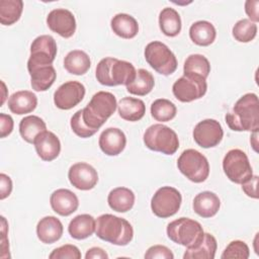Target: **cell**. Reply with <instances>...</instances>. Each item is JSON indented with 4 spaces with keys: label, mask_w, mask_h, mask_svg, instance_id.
Segmentation results:
<instances>
[{
    "label": "cell",
    "mask_w": 259,
    "mask_h": 259,
    "mask_svg": "<svg viewBox=\"0 0 259 259\" xmlns=\"http://www.w3.org/2000/svg\"><path fill=\"white\" fill-rule=\"evenodd\" d=\"M63 224L54 215L40 219L36 225V235L44 244H53L59 241L63 235Z\"/></svg>",
    "instance_id": "19"
},
{
    "label": "cell",
    "mask_w": 259,
    "mask_h": 259,
    "mask_svg": "<svg viewBox=\"0 0 259 259\" xmlns=\"http://www.w3.org/2000/svg\"><path fill=\"white\" fill-rule=\"evenodd\" d=\"M37 105L36 95L28 90L14 92L8 99V108L14 114H25L32 112Z\"/></svg>",
    "instance_id": "22"
},
{
    "label": "cell",
    "mask_w": 259,
    "mask_h": 259,
    "mask_svg": "<svg viewBox=\"0 0 259 259\" xmlns=\"http://www.w3.org/2000/svg\"><path fill=\"white\" fill-rule=\"evenodd\" d=\"M136 74V68L132 63L111 57L100 60L95 71L97 81L101 85L109 87L127 86L135 80Z\"/></svg>",
    "instance_id": "3"
},
{
    "label": "cell",
    "mask_w": 259,
    "mask_h": 259,
    "mask_svg": "<svg viewBox=\"0 0 259 259\" xmlns=\"http://www.w3.org/2000/svg\"><path fill=\"white\" fill-rule=\"evenodd\" d=\"M116 107V98L112 93L98 91L83 109L71 117V128L80 138H90L114 113Z\"/></svg>",
    "instance_id": "1"
},
{
    "label": "cell",
    "mask_w": 259,
    "mask_h": 259,
    "mask_svg": "<svg viewBox=\"0 0 259 259\" xmlns=\"http://www.w3.org/2000/svg\"><path fill=\"white\" fill-rule=\"evenodd\" d=\"M181 202V193L176 188L162 186L151 199V209L156 217L166 219L174 215L179 210Z\"/></svg>",
    "instance_id": "10"
},
{
    "label": "cell",
    "mask_w": 259,
    "mask_h": 259,
    "mask_svg": "<svg viewBox=\"0 0 259 259\" xmlns=\"http://www.w3.org/2000/svg\"><path fill=\"white\" fill-rule=\"evenodd\" d=\"M258 6H259L258 0H247L245 2V12L249 16L250 20L255 23L259 21Z\"/></svg>",
    "instance_id": "43"
},
{
    "label": "cell",
    "mask_w": 259,
    "mask_h": 259,
    "mask_svg": "<svg viewBox=\"0 0 259 259\" xmlns=\"http://www.w3.org/2000/svg\"><path fill=\"white\" fill-rule=\"evenodd\" d=\"M159 26L161 31L170 37L178 35L181 31V18L179 13L171 7H165L159 14Z\"/></svg>",
    "instance_id": "30"
},
{
    "label": "cell",
    "mask_w": 259,
    "mask_h": 259,
    "mask_svg": "<svg viewBox=\"0 0 259 259\" xmlns=\"http://www.w3.org/2000/svg\"><path fill=\"white\" fill-rule=\"evenodd\" d=\"M178 170L190 181L201 183L209 175V164L204 155L194 149L184 150L177 160Z\"/></svg>",
    "instance_id": "6"
},
{
    "label": "cell",
    "mask_w": 259,
    "mask_h": 259,
    "mask_svg": "<svg viewBox=\"0 0 259 259\" xmlns=\"http://www.w3.org/2000/svg\"><path fill=\"white\" fill-rule=\"evenodd\" d=\"M135 193L127 187L113 188L107 196V202L111 209L117 212H126L135 204Z\"/></svg>",
    "instance_id": "26"
},
{
    "label": "cell",
    "mask_w": 259,
    "mask_h": 259,
    "mask_svg": "<svg viewBox=\"0 0 259 259\" xmlns=\"http://www.w3.org/2000/svg\"><path fill=\"white\" fill-rule=\"evenodd\" d=\"M91 66L90 57L81 50L69 52L64 59V67L68 73L81 76L88 72Z\"/></svg>",
    "instance_id": "29"
},
{
    "label": "cell",
    "mask_w": 259,
    "mask_h": 259,
    "mask_svg": "<svg viewBox=\"0 0 259 259\" xmlns=\"http://www.w3.org/2000/svg\"><path fill=\"white\" fill-rule=\"evenodd\" d=\"M85 86L78 81H68L62 84L54 93L55 105L63 110H69L78 105L85 96Z\"/></svg>",
    "instance_id": "13"
},
{
    "label": "cell",
    "mask_w": 259,
    "mask_h": 259,
    "mask_svg": "<svg viewBox=\"0 0 259 259\" xmlns=\"http://www.w3.org/2000/svg\"><path fill=\"white\" fill-rule=\"evenodd\" d=\"M1 84H2V90H3V96H2V99H1V106H2L4 101H5V99H6V91H7V89H6L5 83L3 81H1Z\"/></svg>",
    "instance_id": "45"
},
{
    "label": "cell",
    "mask_w": 259,
    "mask_h": 259,
    "mask_svg": "<svg viewBox=\"0 0 259 259\" xmlns=\"http://www.w3.org/2000/svg\"><path fill=\"white\" fill-rule=\"evenodd\" d=\"M95 233L99 239L116 246H125L134 238V229L130 222L110 213L97 218Z\"/></svg>",
    "instance_id": "4"
},
{
    "label": "cell",
    "mask_w": 259,
    "mask_h": 259,
    "mask_svg": "<svg viewBox=\"0 0 259 259\" xmlns=\"http://www.w3.org/2000/svg\"><path fill=\"white\" fill-rule=\"evenodd\" d=\"M14 122L12 117L6 113H0V137L5 138L13 131Z\"/></svg>",
    "instance_id": "40"
},
{
    "label": "cell",
    "mask_w": 259,
    "mask_h": 259,
    "mask_svg": "<svg viewBox=\"0 0 259 259\" xmlns=\"http://www.w3.org/2000/svg\"><path fill=\"white\" fill-rule=\"evenodd\" d=\"M176 112L177 108L175 104L169 99L159 98L156 99L151 105V115L157 121H170L176 116Z\"/></svg>",
    "instance_id": "35"
},
{
    "label": "cell",
    "mask_w": 259,
    "mask_h": 259,
    "mask_svg": "<svg viewBox=\"0 0 259 259\" xmlns=\"http://www.w3.org/2000/svg\"><path fill=\"white\" fill-rule=\"evenodd\" d=\"M232 34L239 42H249L257 34V24L247 18L240 19L233 26Z\"/></svg>",
    "instance_id": "36"
},
{
    "label": "cell",
    "mask_w": 259,
    "mask_h": 259,
    "mask_svg": "<svg viewBox=\"0 0 259 259\" xmlns=\"http://www.w3.org/2000/svg\"><path fill=\"white\" fill-rule=\"evenodd\" d=\"M228 126L235 132H258L259 103L255 93L240 97L232 110L225 116Z\"/></svg>",
    "instance_id": "2"
},
{
    "label": "cell",
    "mask_w": 259,
    "mask_h": 259,
    "mask_svg": "<svg viewBox=\"0 0 259 259\" xmlns=\"http://www.w3.org/2000/svg\"><path fill=\"white\" fill-rule=\"evenodd\" d=\"M110 26L112 31L119 37L134 38L139 32V24L135 17L126 13H118L111 18Z\"/></svg>",
    "instance_id": "25"
},
{
    "label": "cell",
    "mask_w": 259,
    "mask_h": 259,
    "mask_svg": "<svg viewBox=\"0 0 259 259\" xmlns=\"http://www.w3.org/2000/svg\"><path fill=\"white\" fill-rule=\"evenodd\" d=\"M30 75V84L34 91H47L56 81L57 73L53 65L27 67Z\"/></svg>",
    "instance_id": "21"
},
{
    "label": "cell",
    "mask_w": 259,
    "mask_h": 259,
    "mask_svg": "<svg viewBox=\"0 0 259 259\" xmlns=\"http://www.w3.org/2000/svg\"><path fill=\"white\" fill-rule=\"evenodd\" d=\"M250 256V249L248 245L240 240L232 241L224 250L221 258L222 259H248Z\"/></svg>",
    "instance_id": "37"
},
{
    "label": "cell",
    "mask_w": 259,
    "mask_h": 259,
    "mask_svg": "<svg viewBox=\"0 0 259 259\" xmlns=\"http://www.w3.org/2000/svg\"><path fill=\"white\" fill-rule=\"evenodd\" d=\"M12 180L11 178L4 174H0V199L3 200L8 197L12 191Z\"/></svg>",
    "instance_id": "42"
},
{
    "label": "cell",
    "mask_w": 259,
    "mask_h": 259,
    "mask_svg": "<svg viewBox=\"0 0 259 259\" xmlns=\"http://www.w3.org/2000/svg\"><path fill=\"white\" fill-rule=\"evenodd\" d=\"M119 116L127 121H138L146 113V105L143 100L135 97H123L117 104Z\"/></svg>",
    "instance_id": "28"
},
{
    "label": "cell",
    "mask_w": 259,
    "mask_h": 259,
    "mask_svg": "<svg viewBox=\"0 0 259 259\" xmlns=\"http://www.w3.org/2000/svg\"><path fill=\"white\" fill-rule=\"evenodd\" d=\"M210 73V64L208 60L199 54H192L187 57L183 65V74L198 75L206 79Z\"/></svg>",
    "instance_id": "34"
},
{
    "label": "cell",
    "mask_w": 259,
    "mask_h": 259,
    "mask_svg": "<svg viewBox=\"0 0 259 259\" xmlns=\"http://www.w3.org/2000/svg\"><path fill=\"white\" fill-rule=\"evenodd\" d=\"M155 80L152 73H150L146 69H139L137 71L135 80L126 86V90L131 94L145 96L153 90Z\"/></svg>",
    "instance_id": "32"
},
{
    "label": "cell",
    "mask_w": 259,
    "mask_h": 259,
    "mask_svg": "<svg viewBox=\"0 0 259 259\" xmlns=\"http://www.w3.org/2000/svg\"><path fill=\"white\" fill-rule=\"evenodd\" d=\"M147 63L159 74L168 76L177 69V59L172 51L163 42L154 40L145 48Z\"/></svg>",
    "instance_id": "8"
},
{
    "label": "cell",
    "mask_w": 259,
    "mask_h": 259,
    "mask_svg": "<svg viewBox=\"0 0 259 259\" xmlns=\"http://www.w3.org/2000/svg\"><path fill=\"white\" fill-rule=\"evenodd\" d=\"M257 185H258V176L253 175L249 180H247L242 184V190L246 193L247 196L257 199L258 198Z\"/></svg>",
    "instance_id": "41"
},
{
    "label": "cell",
    "mask_w": 259,
    "mask_h": 259,
    "mask_svg": "<svg viewBox=\"0 0 259 259\" xmlns=\"http://www.w3.org/2000/svg\"><path fill=\"white\" fill-rule=\"evenodd\" d=\"M86 259H107V253L100 247H92L85 254Z\"/></svg>",
    "instance_id": "44"
},
{
    "label": "cell",
    "mask_w": 259,
    "mask_h": 259,
    "mask_svg": "<svg viewBox=\"0 0 259 259\" xmlns=\"http://www.w3.org/2000/svg\"><path fill=\"white\" fill-rule=\"evenodd\" d=\"M192 206L199 217L207 219L217 214L221 206V200L214 192L202 191L194 197Z\"/></svg>",
    "instance_id": "23"
},
{
    "label": "cell",
    "mask_w": 259,
    "mask_h": 259,
    "mask_svg": "<svg viewBox=\"0 0 259 259\" xmlns=\"http://www.w3.org/2000/svg\"><path fill=\"white\" fill-rule=\"evenodd\" d=\"M143 140L148 149L165 155H173L179 148L177 134L172 128L162 123L149 126L144 133Z\"/></svg>",
    "instance_id": "5"
},
{
    "label": "cell",
    "mask_w": 259,
    "mask_h": 259,
    "mask_svg": "<svg viewBox=\"0 0 259 259\" xmlns=\"http://www.w3.org/2000/svg\"><path fill=\"white\" fill-rule=\"evenodd\" d=\"M166 232L172 242L186 248L195 245L204 234L201 225L189 218H179L172 221L168 224Z\"/></svg>",
    "instance_id": "7"
},
{
    "label": "cell",
    "mask_w": 259,
    "mask_h": 259,
    "mask_svg": "<svg viewBox=\"0 0 259 259\" xmlns=\"http://www.w3.org/2000/svg\"><path fill=\"white\" fill-rule=\"evenodd\" d=\"M189 36L195 45L207 47L214 41L217 30L211 22L206 20H198L191 24L189 28Z\"/></svg>",
    "instance_id": "27"
},
{
    "label": "cell",
    "mask_w": 259,
    "mask_h": 259,
    "mask_svg": "<svg viewBox=\"0 0 259 259\" xmlns=\"http://www.w3.org/2000/svg\"><path fill=\"white\" fill-rule=\"evenodd\" d=\"M50 203L55 212L62 217H68L77 210L79 199L73 191L60 188L51 194Z\"/></svg>",
    "instance_id": "18"
},
{
    "label": "cell",
    "mask_w": 259,
    "mask_h": 259,
    "mask_svg": "<svg viewBox=\"0 0 259 259\" xmlns=\"http://www.w3.org/2000/svg\"><path fill=\"white\" fill-rule=\"evenodd\" d=\"M223 170L229 180L237 184H243L253 176L248 156L240 149H232L225 155Z\"/></svg>",
    "instance_id": "9"
},
{
    "label": "cell",
    "mask_w": 259,
    "mask_h": 259,
    "mask_svg": "<svg viewBox=\"0 0 259 259\" xmlns=\"http://www.w3.org/2000/svg\"><path fill=\"white\" fill-rule=\"evenodd\" d=\"M37 156L46 162L55 160L61 152V142L59 138L50 131L40 133L33 142Z\"/></svg>",
    "instance_id": "17"
},
{
    "label": "cell",
    "mask_w": 259,
    "mask_h": 259,
    "mask_svg": "<svg viewBox=\"0 0 259 259\" xmlns=\"http://www.w3.org/2000/svg\"><path fill=\"white\" fill-rule=\"evenodd\" d=\"M194 142L201 148L208 149L218 146L224 137V131L221 123L212 118H206L199 121L192 133Z\"/></svg>",
    "instance_id": "12"
},
{
    "label": "cell",
    "mask_w": 259,
    "mask_h": 259,
    "mask_svg": "<svg viewBox=\"0 0 259 259\" xmlns=\"http://www.w3.org/2000/svg\"><path fill=\"white\" fill-rule=\"evenodd\" d=\"M49 28L64 38L71 37L76 31L74 14L65 8L53 9L47 16Z\"/></svg>",
    "instance_id": "14"
},
{
    "label": "cell",
    "mask_w": 259,
    "mask_h": 259,
    "mask_svg": "<svg viewBox=\"0 0 259 259\" xmlns=\"http://www.w3.org/2000/svg\"><path fill=\"white\" fill-rule=\"evenodd\" d=\"M23 10L21 0L0 1V22L3 25H12L19 20Z\"/></svg>",
    "instance_id": "33"
},
{
    "label": "cell",
    "mask_w": 259,
    "mask_h": 259,
    "mask_svg": "<svg viewBox=\"0 0 259 259\" xmlns=\"http://www.w3.org/2000/svg\"><path fill=\"white\" fill-rule=\"evenodd\" d=\"M218 243L215 238L209 234L204 233L202 238L193 246L187 247L183 258L184 259H213L215 256Z\"/></svg>",
    "instance_id": "20"
},
{
    "label": "cell",
    "mask_w": 259,
    "mask_h": 259,
    "mask_svg": "<svg viewBox=\"0 0 259 259\" xmlns=\"http://www.w3.org/2000/svg\"><path fill=\"white\" fill-rule=\"evenodd\" d=\"M146 259H173L174 255L172 251L163 245H154L150 247L145 253Z\"/></svg>",
    "instance_id": "39"
},
{
    "label": "cell",
    "mask_w": 259,
    "mask_h": 259,
    "mask_svg": "<svg viewBox=\"0 0 259 259\" xmlns=\"http://www.w3.org/2000/svg\"><path fill=\"white\" fill-rule=\"evenodd\" d=\"M98 145L105 155L117 156L125 148L126 137L124 133L117 127H107L100 134Z\"/></svg>",
    "instance_id": "16"
},
{
    "label": "cell",
    "mask_w": 259,
    "mask_h": 259,
    "mask_svg": "<svg viewBox=\"0 0 259 259\" xmlns=\"http://www.w3.org/2000/svg\"><path fill=\"white\" fill-rule=\"evenodd\" d=\"M70 183L79 190H90L98 182V173L94 167L85 162L73 164L68 172Z\"/></svg>",
    "instance_id": "15"
},
{
    "label": "cell",
    "mask_w": 259,
    "mask_h": 259,
    "mask_svg": "<svg viewBox=\"0 0 259 259\" xmlns=\"http://www.w3.org/2000/svg\"><path fill=\"white\" fill-rule=\"evenodd\" d=\"M206 90V79L192 74H183V76L177 79L172 86L173 95L181 102L197 100L204 96Z\"/></svg>",
    "instance_id": "11"
},
{
    "label": "cell",
    "mask_w": 259,
    "mask_h": 259,
    "mask_svg": "<svg viewBox=\"0 0 259 259\" xmlns=\"http://www.w3.org/2000/svg\"><path fill=\"white\" fill-rule=\"evenodd\" d=\"M82 257L80 250L75 245L66 244L56 248L50 255V259H80Z\"/></svg>",
    "instance_id": "38"
},
{
    "label": "cell",
    "mask_w": 259,
    "mask_h": 259,
    "mask_svg": "<svg viewBox=\"0 0 259 259\" xmlns=\"http://www.w3.org/2000/svg\"><path fill=\"white\" fill-rule=\"evenodd\" d=\"M45 131H47L46 122L36 115H27L19 122V134L29 144H33L35 138Z\"/></svg>",
    "instance_id": "31"
},
{
    "label": "cell",
    "mask_w": 259,
    "mask_h": 259,
    "mask_svg": "<svg viewBox=\"0 0 259 259\" xmlns=\"http://www.w3.org/2000/svg\"><path fill=\"white\" fill-rule=\"evenodd\" d=\"M96 229L95 219L88 214L82 213L76 215L68 226V232L73 239L84 240L92 236Z\"/></svg>",
    "instance_id": "24"
}]
</instances>
